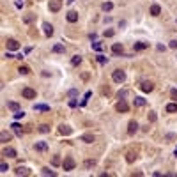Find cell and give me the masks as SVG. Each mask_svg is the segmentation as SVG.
Returning <instances> with one entry per match:
<instances>
[{
	"label": "cell",
	"mask_w": 177,
	"mask_h": 177,
	"mask_svg": "<svg viewBox=\"0 0 177 177\" xmlns=\"http://www.w3.org/2000/svg\"><path fill=\"white\" fill-rule=\"evenodd\" d=\"M165 110H167L168 114H177V103H168Z\"/></svg>",
	"instance_id": "obj_22"
},
{
	"label": "cell",
	"mask_w": 177,
	"mask_h": 177,
	"mask_svg": "<svg viewBox=\"0 0 177 177\" xmlns=\"http://www.w3.org/2000/svg\"><path fill=\"white\" fill-rule=\"evenodd\" d=\"M76 94H78V91H76V88H71V91L68 92V96H69V98H75Z\"/></svg>",
	"instance_id": "obj_40"
},
{
	"label": "cell",
	"mask_w": 177,
	"mask_h": 177,
	"mask_svg": "<svg viewBox=\"0 0 177 177\" xmlns=\"http://www.w3.org/2000/svg\"><path fill=\"white\" fill-rule=\"evenodd\" d=\"M36 112H50V106L48 105H34Z\"/></svg>",
	"instance_id": "obj_21"
},
{
	"label": "cell",
	"mask_w": 177,
	"mask_h": 177,
	"mask_svg": "<svg viewBox=\"0 0 177 177\" xmlns=\"http://www.w3.org/2000/svg\"><path fill=\"white\" fill-rule=\"evenodd\" d=\"M11 138H13V135L9 131H0V142H4V144H7V142H11Z\"/></svg>",
	"instance_id": "obj_11"
},
{
	"label": "cell",
	"mask_w": 177,
	"mask_h": 177,
	"mask_svg": "<svg viewBox=\"0 0 177 177\" xmlns=\"http://www.w3.org/2000/svg\"><path fill=\"white\" fill-rule=\"evenodd\" d=\"M59 133H60L62 137H69L71 133H73V128L68 126V124H60V126H59Z\"/></svg>",
	"instance_id": "obj_6"
},
{
	"label": "cell",
	"mask_w": 177,
	"mask_h": 177,
	"mask_svg": "<svg viewBox=\"0 0 177 177\" xmlns=\"http://www.w3.org/2000/svg\"><path fill=\"white\" fill-rule=\"evenodd\" d=\"M39 131H41V133H48V131H50V126H48V124H41V126H39Z\"/></svg>",
	"instance_id": "obj_34"
},
{
	"label": "cell",
	"mask_w": 177,
	"mask_h": 177,
	"mask_svg": "<svg viewBox=\"0 0 177 177\" xmlns=\"http://www.w3.org/2000/svg\"><path fill=\"white\" fill-rule=\"evenodd\" d=\"M34 20H36L34 14H25V16H23V21H25V23H32Z\"/></svg>",
	"instance_id": "obj_30"
},
{
	"label": "cell",
	"mask_w": 177,
	"mask_h": 177,
	"mask_svg": "<svg viewBox=\"0 0 177 177\" xmlns=\"http://www.w3.org/2000/svg\"><path fill=\"white\" fill-rule=\"evenodd\" d=\"M98 62H99V64H106V62H108V59H106L105 55H98Z\"/></svg>",
	"instance_id": "obj_38"
},
{
	"label": "cell",
	"mask_w": 177,
	"mask_h": 177,
	"mask_svg": "<svg viewBox=\"0 0 177 177\" xmlns=\"http://www.w3.org/2000/svg\"><path fill=\"white\" fill-rule=\"evenodd\" d=\"M140 91H142V92H152V91H154V83L149 82V80H144V82L140 83Z\"/></svg>",
	"instance_id": "obj_4"
},
{
	"label": "cell",
	"mask_w": 177,
	"mask_h": 177,
	"mask_svg": "<svg viewBox=\"0 0 177 177\" xmlns=\"http://www.w3.org/2000/svg\"><path fill=\"white\" fill-rule=\"evenodd\" d=\"M14 174H16V175H29L30 170H29L27 167H18V168L14 170Z\"/></svg>",
	"instance_id": "obj_19"
},
{
	"label": "cell",
	"mask_w": 177,
	"mask_h": 177,
	"mask_svg": "<svg viewBox=\"0 0 177 177\" xmlns=\"http://www.w3.org/2000/svg\"><path fill=\"white\" fill-rule=\"evenodd\" d=\"M34 149L39 151V152H44V151H48V144L46 142H36L34 144Z\"/></svg>",
	"instance_id": "obj_15"
},
{
	"label": "cell",
	"mask_w": 177,
	"mask_h": 177,
	"mask_svg": "<svg viewBox=\"0 0 177 177\" xmlns=\"http://www.w3.org/2000/svg\"><path fill=\"white\" fill-rule=\"evenodd\" d=\"M6 59H14V55H13V53H9V52H7V53H6Z\"/></svg>",
	"instance_id": "obj_47"
},
{
	"label": "cell",
	"mask_w": 177,
	"mask_h": 177,
	"mask_svg": "<svg viewBox=\"0 0 177 177\" xmlns=\"http://www.w3.org/2000/svg\"><path fill=\"white\" fill-rule=\"evenodd\" d=\"M52 165H53V167H59V165H62V163H60V158H59V154H55V156H53V160H52Z\"/></svg>",
	"instance_id": "obj_32"
},
{
	"label": "cell",
	"mask_w": 177,
	"mask_h": 177,
	"mask_svg": "<svg viewBox=\"0 0 177 177\" xmlns=\"http://www.w3.org/2000/svg\"><path fill=\"white\" fill-rule=\"evenodd\" d=\"M7 108H9V110H13V112H18V110H21V108H20V105H18L16 101H9V103H7Z\"/></svg>",
	"instance_id": "obj_25"
},
{
	"label": "cell",
	"mask_w": 177,
	"mask_h": 177,
	"mask_svg": "<svg viewBox=\"0 0 177 177\" xmlns=\"http://www.w3.org/2000/svg\"><path fill=\"white\" fill-rule=\"evenodd\" d=\"M145 105H147V101L144 98H135V106H145Z\"/></svg>",
	"instance_id": "obj_29"
},
{
	"label": "cell",
	"mask_w": 177,
	"mask_h": 177,
	"mask_svg": "<svg viewBox=\"0 0 177 177\" xmlns=\"http://www.w3.org/2000/svg\"><path fill=\"white\" fill-rule=\"evenodd\" d=\"M112 80H114L115 83H124V82H126V73H124L122 69H115V71L112 73Z\"/></svg>",
	"instance_id": "obj_2"
},
{
	"label": "cell",
	"mask_w": 177,
	"mask_h": 177,
	"mask_svg": "<svg viewBox=\"0 0 177 177\" xmlns=\"http://www.w3.org/2000/svg\"><path fill=\"white\" fill-rule=\"evenodd\" d=\"M18 73H20V75H30V68H29V66H20V68H18Z\"/></svg>",
	"instance_id": "obj_26"
},
{
	"label": "cell",
	"mask_w": 177,
	"mask_h": 177,
	"mask_svg": "<svg viewBox=\"0 0 177 177\" xmlns=\"http://www.w3.org/2000/svg\"><path fill=\"white\" fill-rule=\"evenodd\" d=\"M66 18H68L69 23H76V21H78V13L76 11H69L68 14H66Z\"/></svg>",
	"instance_id": "obj_13"
},
{
	"label": "cell",
	"mask_w": 177,
	"mask_h": 177,
	"mask_svg": "<svg viewBox=\"0 0 177 177\" xmlns=\"http://www.w3.org/2000/svg\"><path fill=\"white\" fill-rule=\"evenodd\" d=\"M41 174H43V175H50V177H55V175H57V172H53V170H50V168H43Z\"/></svg>",
	"instance_id": "obj_28"
},
{
	"label": "cell",
	"mask_w": 177,
	"mask_h": 177,
	"mask_svg": "<svg viewBox=\"0 0 177 177\" xmlns=\"http://www.w3.org/2000/svg\"><path fill=\"white\" fill-rule=\"evenodd\" d=\"M7 50L9 52H16V50H20V43L16 41V39H7Z\"/></svg>",
	"instance_id": "obj_8"
},
{
	"label": "cell",
	"mask_w": 177,
	"mask_h": 177,
	"mask_svg": "<svg viewBox=\"0 0 177 177\" xmlns=\"http://www.w3.org/2000/svg\"><path fill=\"white\" fill-rule=\"evenodd\" d=\"M117 96H119V99H122V98H124V96H126V91H122V92H119V94H117Z\"/></svg>",
	"instance_id": "obj_46"
},
{
	"label": "cell",
	"mask_w": 177,
	"mask_h": 177,
	"mask_svg": "<svg viewBox=\"0 0 177 177\" xmlns=\"http://www.w3.org/2000/svg\"><path fill=\"white\" fill-rule=\"evenodd\" d=\"M149 121H151V122L156 121V112H151V114H149Z\"/></svg>",
	"instance_id": "obj_41"
},
{
	"label": "cell",
	"mask_w": 177,
	"mask_h": 177,
	"mask_svg": "<svg viewBox=\"0 0 177 177\" xmlns=\"http://www.w3.org/2000/svg\"><path fill=\"white\" fill-rule=\"evenodd\" d=\"M101 46H103V44H101L99 41H94V43H92V48H94L96 52H99V50H101Z\"/></svg>",
	"instance_id": "obj_37"
},
{
	"label": "cell",
	"mask_w": 177,
	"mask_h": 177,
	"mask_svg": "<svg viewBox=\"0 0 177 177\" xmlns=\"http://www.w3.org/2000/svg\"><path fill=\"white\" fill-rule=\"evenodd\" d=\"M2 154H4V156H7V158H16V149H13V147H6V149L2 151Z\"/></svg>",
	"instance_id": "obj_18"
},
{
	"label": "cell",
	"mask_w": 177,
	"mask_h": 177,
	"mask_svg": "<svg viewBox=\"0 0 177 177\" xmlns=\"http://www.w3.org/2000/svg\"><path fill=\"white\" fill-rule=\"evenodd\" d=\"M82 142H85V144H92L94 140H96V137L92 135V133H85V135H82V138H80Z\"/></svg>",
	"instance_id": "obj_16"
},
{
	"label": "cell",
	"mask_w": 177,
	"mask_h": 177,
	"mask_svg": "<svg viewBox=\"0 0 177 177\" xmlns=\"http://www.w3.org/2000/svg\"><path fill=\"white\" fill-rule=\"evenodd\" d=\"M23 115H25V112H23V110H18V112H14V119H16V121H18V119H21Z\"/></svg>",
	"instance_id": "obj_36"
},
{
	"label": "cell",
	"mask_w": 177,
	"mask_h": 177,
	"mask_svg": "<svg viewBox=\"0 0 177 177\" xmlns=\"http://www.w3.org/2000/svg\"><path fill=\"white\" fill-rule=\"evenodd\" d=\"M137 160V152H133V151H129L128 154H126V161L128 163H133V161H135Z\"/></svg>",
	"instance_id": "obj_23"
},
{
	"label": "cell",
	"mask_w": 177,
	"mask_h": 177,
	"mask_svg": "<svg viewBox=\"0 0 177 177\" xmlns=\"http://www.w3.org/2000/svg\"><path fill=\"white\" fill-rule=\"evenodd\" d=\"M114 34H115L114 30H105V36H106V37H112Z\"/></svg>",
	"instance_id": "obj_44"
},
{
	"label": "cell",
	"mask_w": 177,
	"mask_h": 177,
	"mask_svg": "<svg viewBox=\"0 0 177 177\" xmlns=\"http://www.w3.org/2000/svg\"><path fill=\"white\" fill-rule=\"evenodd\" d=\"M145 48H149V43H144V41L133 43V50H135V52H142V50H145Z\"/></svg>",
	"instance_id": "obj_10"
},
{
	"label": "cell",
	"mask_w": 177,
	"mask_h": 177,
	"mask_svg": "<svg viewBox=\"0 0 177 177\" xmlns=\"http://www.w3.org/2000/svg\"><path fill=\"white\" fill-rule=\"evenodd\" d=\"M75 167H76V161H75L71 156H66V158H64V161H62L64 172H71V170H75Z\"/></svg>",
	"instance_id": "obj_1"
},
{
	"label": "cell",
	"mask_w": 177,
	"mask_h": 177,
	"mask_svg": "<svg viewBox=\"0 0 177 177\" xmlns=\"http://www.w3.org/2000/svg\"><path fill=\"white\" fill-rule=\"evenodd\" d=\"M9 170V167H7V163H2V165H0V172H2V174H6Z\"/></svg>",
	"instance_id": "obj_39"
},
{
	"label": "cell",
	"mask_w": 177,
	"mask_h": 177,
	"mask_svg": "<svg viewBox=\"0 0 177 177\" xmlns=\"http://www.w3.org/2000/svg\"><path fill=\"white\" fill-rule=\"evenodd\" d=\"M137 131H138V122L137 121H131L128 124V133H129V135H135Z\"/></svg>",
	"instance_id": "obj_12"
},
{
	"label": "cell",
	"mask_w": 177,
	"mask_h": 177,
	"mask_svg": "<svg viewBox=\"0 0 177 177\" xmlns=\"http://www.w3.org/2000/svg\"><path fill=\"white\" fill-rule=\"evenodd\" d=\"M64 44H60V43H57L55 46H53V53H64Z\"/></svg>",
	"instance_id": "obj_27"
},
{
	"label": "cell",
	"mask_w": 177,
	"mask_h": 177,
	"mask_svg": "<svg viewBox=\"0 0 177 177\" xmlns=\"http://www.w3.org/2000/svg\"><path fill=\"white\" fill-rule=\"evenodd\" d=\"M91 167H96V160H87L85 161V168H91Z\"/></svg>",
	"instance_id": "obj_35"
},
{
	"label": "cell",
	"mask_w": 177,
	"mask_h": 177,
	"mask_svg": "<svg viewBox=\"0 0 177 177\" xmlns=\"http://www.w3.org/2000/svg\"><path fill=\"white\" fill-rule=\"evenodd\" d=\"M21 96H23L25 99H36V91L30 87H25L23 91H21Z\"/></svg>",
	"instance_id": "obj_5"
},
{
	"label": "cell",
	"mask_w": 177,
	"mask_h": 177,
	"mask_svg": "<svg viewBox=\"0 0 177 177\" xmlns=\"http://www.w3.org/2000/svg\"><path fill=\"white\" fill-rule=\"evenodd\" d=\"M151 14H152V16H160V14H161V7H160L158 4L151 6Z\"/></svg>",
	"instance_id": "obj_20"
},
{
	"label": "cell",
	"mask_w": 177,
	"mask_h": 177,
	"mask_svg": "<svg viewBox=\"0 0 177 177\" xmlns=\"http://www.w3.org/2000/svg\"><path fill=\"white\" fill-rule=\"evenodd\" d=\"M43 30H44V36H46V37L53 36V25L48 23V21H44V23H43Z\"/></svg>",
	"instance_id": "obj_9"
},
{
	"label": "cell",
	"mask_w": 177,
	"mask_h": 177,
	"mask_svg": "<svg viewBox=\"0 0 177 177\" xmlns=\"http://www.w3.org/2000/svg\"><path fill=\"white\" fill-rule=\"evenodd\" d=\"M174 154H175V158H177V149H175V152H174Z\"/></svg>",
	"instance_id": "obj_48"
},
{
	"label": "cell",
	"mask_w": 177,
	"mask_h": 177,
	"mask_svg": "<svg viewBox=\"0 0 177 177\" xmlns=\"http://www.w3.org/2000/svg\"><path fill=\"white\" fill-rule=\"evenodd\" d=\"M91 96H92V92H91V91H88V92H85V98L82 99L80 106H85V105H87V101H88V98H91Z\"/></svg>",
	"instance_id": "obj_31"
},
{
	"label": "cell",
	"mask_w": 177,
	"mask_h": 177,
	"mask_svg": "<svg viewBox=\"0 0 177 177\" xmlns=\"http://www.w3.org/2000/svg\"><path fill=\"white\" fill-rule=\"evenodd\" d=\"M101 9H103L105 13H110V11L114 9V4H112V2H103V4H101Z\"/></svg>",
	"instance_id": "obj_24"
},
{
	"label": "cell",
	"mask_w": 177,
	"mask_h": 177,
	"mask_svg": "<svg viewBox=\"0 0 177 177\" xmlns=\"http://www.w3.org/2000/svg\"><path fill=\"white\" fill-rule=\"evenodd\" d=\"M112 52L115 53V55H124V46L121 43H115L114 46H112Z\"/></svg>",
	"instance_id": "obj_14"
},
{
	"label": "cell",
	"mask_w": 177,
	"mask_h": 177,
	"mask_svg": "<svg viewBox=\"0 0 177 177\" xmlns=\"http://www.w3.org/2000/svg\"><path fill=\"white\" fill-rule=\"evenodd\" d=\"M170 96H172V99L177 101V91H175V88H172V91H170Z\"/></svg>",
	"instance_id": "obj_43"
},
{
	"label": "cell",
	"mask_w": 177,
	"mask_h": 177,
	"mask_svg": "<svg viewBox=\"0 0 177 177\" xmlns=\"http://www.w3.org/2000/svg\"><path fill=\"white\" fill-rule=\"evenodd\" d=\"M115 110H117V112H122V114H126V112H129V105H128L124 99H121V101L115 105Z\"/></svg>",
	"instance_id": "obj_7"
},
{
	"label": "cell",
	"mask_w": 177,
	"mask_h": 177,
	"mask_svg": "<svg viewBox=\"0 0 177 177\" xmlns=\"http://www.w3.org/2000/svg\"><path fill=\"white\" fill-rule=\"evenodd\" d=\"M76 105H78V101H76V99H71V101H69V106H71V108H75Z\"/></svg>",
	"instance_id": "obj_45"
},
{
	"label": "cell",
	"mask_w": 177,
	"mask_h": 177,
	"mask_svg": "<svg viewBox=\"0 0 177 177\" xmlns=\"http://www.w3.org/2000/svg\"><path fill=\"white\" fill-rule=\"evenodd\" d=\"M48 9L52 13H59L62 9V0H50V2H48Z\"/></svg>",
	"instance_id": "obj_3"
},
{
	"label": "cell",
	"mask_w": 177,
	"mask_h": 177,
	"mask_svg": "<svg viewBox=\"0 0 177 177\" xmlns=\"http://www.w3.org/2000/svg\"><path fill=\"white\" fill-rule=\"evenodd\" d=\"M168 46L175 50V48H177V39H172V41H170V44H168Z\"/></svg>",
	"instance_id": "obj_42"
},
{
	"label": "cell",
	"mask_w": 177,
	"mask_h": 177,
	"mask_svg": "<svg viewBox=\"0 0 177 177\" xmlns=\"http://www.w3.org/2000/svg\"><path fill=\"white\" fill-rule=\"evenodd\" d=\"M80 62H82V57H80V55H75V57L71 59V64H73V66H78Z\"/></svg>",
	"instance_id": "obj_33"
},
{
	"label": "cell",
	"mask_w": 177,
	"mask_h": 177,
	"mask_svg": "<svg viewBox=\"0 0 177 177\" xmlns=\"http://www.w3.org/2000/svg\"><path fill=\"white\" fill-rule=\"evenodd\" d=\"M11 128H13V131H14V135L21 138V135H23V129H21V126H20L18 122H13V124H11Z\"/></svg>",
	"instance_id": "obj_17"
}]
</instances>
